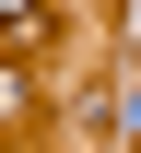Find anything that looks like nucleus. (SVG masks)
I'll list each match as a JSON object with an SVG mask.
<instances>
[{
  "mask_svg": "<svg viewBox=\"0 0 141 153\" xmlns=\"http://www.w3.org/2000/svg\"><path fill=\"white\" fill-rule=\"evenodd\" d=\"M0 24H12V36H24V24H35V0H0Z\"/></svg>",
  "mask_w": 141,
  "mask_h": 153,
  "instance_id": "obj_1",
  "label": "nucleus"
}]
</instances>
